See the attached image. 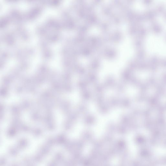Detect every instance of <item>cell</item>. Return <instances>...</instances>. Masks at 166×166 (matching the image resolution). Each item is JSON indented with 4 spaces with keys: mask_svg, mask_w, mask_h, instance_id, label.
Here are the masks:
<instances>
[{
    "mask_svg": "<svg viewBox=\"0 0 166 166\" xmlns=\"http://www.w3.org/2000/svg\"><path fill=\"white\" fill-rule=\"evenodd\" d=\"M43 144L42 142H35L31 143L30 144H29L26 148L20 152L16 157L12 158V160L9 162H18V161L22 159L23 158L33 155Z\"/></svg>",
    "mask_w": 166,
    "mask_h": 166,
    "instance_id": "6da1fadb",
    "label": "cell"
},
{
    "mask_svg": "<svg viewBox=\"0 0 166 166\" xmlns=\"http://www.w3.org/2000/svg\"><path fill=\"white\" fill-rule=\"evenodd\" d=\"M62 148L60 145L54 146L48 153L38 163L37 166H48L53 161L56 156L61 152Z\"/></svg>",
    "mask_w": 166,
    "mask_h": 166,
    "instance_id": "7a4b0ae2",
    "label": "cell"
}]
</instances>
